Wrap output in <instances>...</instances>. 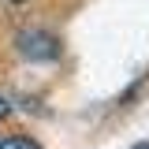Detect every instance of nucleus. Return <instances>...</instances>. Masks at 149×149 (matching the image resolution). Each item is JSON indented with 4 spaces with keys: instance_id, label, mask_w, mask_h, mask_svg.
<instances>
[{
    "instance_id": "f257e3e1",
    "label": "nucleus",
    "mask_w": 149,
    "mask_h": 149,
    "mask_svg": "<svg viewBox=\"0 0 149 149\" xmlns=\"http://www.w3.org/2000/svg\"><path fill=\"white\" fill-rule=\"evenodd\" d=\"M19 52L30 56V60H52L60 52V45H56L52 34H45V30H30V34H19Z\"/></svg>"
},
{
    "instance_id": "f03ea898",
    "label": "nucleus",
    "mask_w": 149,
    "mask_h": 149,
    "mask_svg": "<svg viewBox=\"0 0 149 149\" xmlns=\"http://www.w3.org/2000/svg\"><path fill=\"white\" fill-rule=\"evenodd\" d=\"M0 149H41L34 138H22V134H11V138H0Z\"/></svg>"
},
{
    "instance_id": "7ed1b4c3",
    "label": "nucleus",
    "mask_w": 149,
    "mask_h": 149,
    "mask_svg": "<svg viewBox=\"0 0 149 149\" xmlns=\"http://www.w3.org/2000/svg\"><path fill=\"white\" fill-rule=\"evenodd\" d=\"M8 112H11V108H8V101L0 97V119H8Z\"/></svg>"
},
{
    "instance_id": "20e7f679",
    "label": "nucleus",
    "mask_w": 149,
    "mask_h": 149,
    "mask_svg": "<svg viewBox=\"0 0 149 149\" xmlns=\"http://www.w3.org/2000/svg\"><path fill=\"white\" fill-rule=\"evenodd\" d=\"M134 149H149V142H142V146H134Z\"/></svg>"
},
{
    "instance_id": "39448f33",
    "label": "nucleus",
    "mask_w": 149,
    "mask_h": 149,
    "mask_svg": "<svg viewBox=\"0 0 149 149\" xmlns=\"http://www.w3.org/2000/svg\"><path fill=\"white\" fill-rule=\"evenodd\" d=\"M15 4H22V0H15Z\"/></svg>"
}]
</instances>
